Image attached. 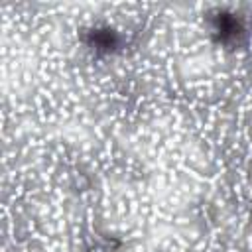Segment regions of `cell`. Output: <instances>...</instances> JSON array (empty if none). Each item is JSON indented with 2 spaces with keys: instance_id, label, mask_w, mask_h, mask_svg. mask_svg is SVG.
I'll return each instance as SVG.
<instances>
[{
  "instance_id": "2",
  "label": "cell",
  "mask_w": 252,
  "mask_h": 252,
  "mask_svg": "<svg viewBox=\"0 0 252 252\" xmlns=\"http://www.w3.org/2000/svg\"><path fill=\"white\" fill-rule=\"evenodd\" d=\"M91 43L96 49H112L118 43V37L112 30H94L91 33Z\"/></svg>"
},
{
  "instance_id": "1",
  "label": "cell",
  "mask_w": 252,
  "mask_h": 252,
  "mask_svg": "<svg viewBox=\"0 0 252 252\" xmlns=\"http://www.w3.org/2000/svg\"><path fill=\"white\" fill-rule=\"evenodd\" d=\"M217 32L220 33L222 39H228V37H234L238 32H240V26H238V20L230 14H220L217 18Z\"/></svg>"
}]
</instances>
